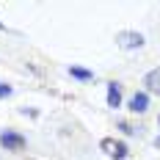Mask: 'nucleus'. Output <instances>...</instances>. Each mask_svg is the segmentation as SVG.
Masks as SVG:
<instances>
[{"label":"nucleus","mask_w":160,"mask_h":160,"mask_svg":"<svg viewBox=\"0 0 160 160\" xmlns=\"http://www.w3.org/2000/svg\"><path fill=\"white\" fill-rule=\"evenodd\" d=\"M116 44L122 50H141L144 47V36L138 31H119L116 33Z\"/></svg>","instance_id":"obj_1"},{"label":"nucleus","mask_w":160,"mask_h":160,"mask_svg":"<svg viewBox=\"0 0 160 160\" xmlns=\"http://www.w3.org/2000/svg\"><path fill=\"white\" fill-rule=\"evenodd\" d=\"M99 149H102L105 155L116 158V160H124V158H127V146L122 144V141H113V138H102V141H99Z\"/></svg>","instance_id":"obj_2"},{"label":"nucleus","mask_w":160,"mask_h":160,"mask_svg":"<svg viewBox=\"0 0 160 160\" xmlns=\"http://www.w3.org/2000/svg\"><path fill=\"white\" fill-rule=\"evenodd\" d=\"M0 144L6 146V152H19V149H25V138L19 132H14V130H6L0 135Z\"/></svg>","instance_id":"obj_3"},{"label":"nucleus","mask_w":160,"mask_h":160,"mask_svg":"<svg viewBox=\"0 0 160 160\" xmlns=\"http://www.w3.org/2000/svg\"><path fill=\"white\" fill-rule=\"evenodd\" d=\"M108 105L111 108H119L122 105V86L113 80V83H108Z\"/></svg>","instance_id":"obj_4"},{"label":"nucleus","mask_w":160,"mask_h":160,"mask_svg":"<svg viewBox=\"0 0 160 160\" xmlns=\"http://www.w3.org/2000/svg\"><path fill=\"white\" fill-rule=\"evenodd\" d=\"M146 108H149V97H146L144 91L130 99V111H132V113H146Z\"/></svg>","instance_id":"obj_5"},{"label":"nucleus","mask_w":160,"mask_h":160,"mask_svg":"<svg viewBox=\"0 0 160 160\" xmlns=\"http://www.w3.org/2000/svg\"><path fill=\"white\" fill-rule=\"evenodd\" d=\"M144 86L152 91V94H160V69H152L149 75L144 78Z\"/></svg>","instance_id":"obj_6"},{"label":"nucleus","mask_w":160,"mask_h":160,"mask_svg":"<svg viewBox=\"0 0 160 160\" xmlns=\"http://www.w3.org/2000/svg\"><path fill=\"white\" fill-rule=\"evenodd\" d=\"M69 75L78 80H94V72H88V69H80V66H69Z\"/></svg>","instance_id":"obj_7"},{"label":"nucleus","mask_w":160,"mask_h":160,"mask_svg":"<svg viewBox=\"0 0 160 160\" xmlns=\"http://www.w3.org/2000/svg\"><path fill=\"white\" fill-rule=\"evenodd\" d=\"M119 130H124V132H127V135H135V132H138V130H132L127 124V122H122V124H119Z\"/></svg>","instance_id":"obj_8"},{"label":"nucleus","mask_w":160,"mask_h":160,"mask_svg":"<svg viewBox=\"0 0 160 160\" xmlns=\"http://www.w3.org/2000/svg\"><path fill=\"white\" fill-rule=\"evenodd\" d=\"M11 94V86H3V83H0V97H8Z\"/></svg>","instance_id":"obj_9"},{"label":"nucleus","mask_w":160,"mask_h":160,"mask_svg":"<svg viewBox=\"0 0 160 160\" xmlns=\"http://www.w3.org/2000/svg\"><path fill=\"white\" fill-rule=\"evenodd\" d=\"M155 146H158V149H160V135H158V138H155Z\"/></svg>","instance_id":"obj_10"},{"label":"nucleus","mask_w":160,"mask_h":160,"mask_svg":"<svg viewBox=\"0 0 160 160\" xmlns=\"http://www.w3.org/2000/svg\"><path fill=\"white\" fill-rule=\"evenodd\" d=\"M0 28H6V25H3V22H0Z\"/></svg>","instance_id":"obj_11"}]
</instances>
